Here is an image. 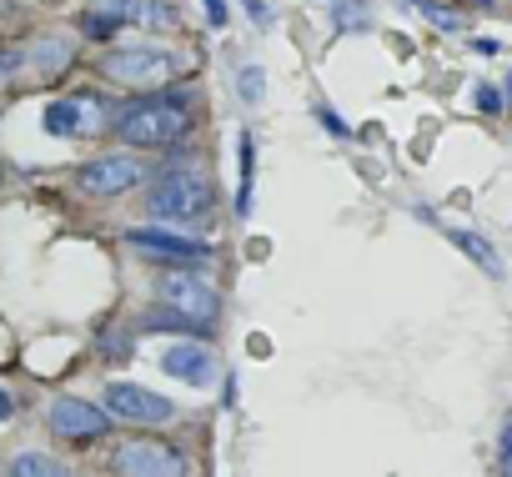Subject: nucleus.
I'll return each mask as SVG.
<instances>
[{
	"label": "nucleus",
	"mask_w": 512,
	"mask_h": 477,
	"mask_svg": "<svg viewBox=\"0 0 512 477\" xmlns=\"http://www.w3.org/2000/svg\"><path fill=\"white\" fill-rule=\"evenodd\" d=\"M131 247L141 252H156V257H176V262H191V257H206L201 242H191V236H171V231H126Z\"/></svg>",
	"instance_id": "obj_12"
},
{
	"label": "nucleus",
	"mask_w": 512,
	"mask_h": 477,
	"mask_svg": "<svg viewBox=\"0 0 512 477\" xmlns=\"http://www.w3.org/2000/svg\"><path fill=\"white\" fill-rule=\"evenodd\" d=\"M96 126H101L96 96H66V101L46 106V131L51 136H81V131H96Z\"/></svg>",
	"instance_id": "obj_9"
},
{
	"label": "nucleus",
	"mask_w": 512,
	"mask_h": 477,
	"mask_svg": "<svg viewBox=\"0 0 512 477\" xmlns=\"http://www.w3.org/2000/svg\"><path fill=\"white\" fill-rule=\"evenodd\" d=\"M86 11H96V16H106V21H136V0H91Z\"/></svg>",
	"instance_id": "obj_16"
},
{
	"label": "nucleus",
	"mask_w": 512,
	"mask_h": 477,
	"mask_svg": "<svg viewBox=\"0 0 512 477\" xmlns=\"http://www.w3.org/2000/svg\"><path fill=\"white\" fill-rule=\"evenodd\" d=\"M11 477H71V472L56 457H46V452H21L11 462Z\"/></svg>",
	"instance_id": "obj_14"
},
{
	"label": "nucleus",
	"mask_w": 512,
	"mask_h": 477,
	"mask_svg": "<svg viewBox=\"0 0 512 477\" xmlns=\"http://www.w3.org/2000/svg\"><path fill=\"white\" fill-rule=\"evenodd\" d=\"M161 302L171 312H181L186 322H201V327H211L216 322V307H221L216 287H206L196 272H166L161 277Z\"/></svg>",
	"instance_id": "obj_5"
},
{
	"label": "nucleus",
	"mask_w": 512,
	"mask_h": 477,
	"mask_svg": "<svg viewBox=\"0 0 512 477\" xmlns=\"http://www.w3.org/2000/svg\"><path fill=\"white\" fill-rule=\"evenodd\" d=\"M111 472L116 477H181L186 462L176 447H166L156 437H136V442H121L111 452Z\"/></svg>",
	"instance_id": "obj_3"
},
{
	"label": "nucleus",
	"mask_w": 512,
	"mask_h": 477,
	"mask_svg": "<svg viewBox=\"0 0 512 477\" xmlns=\"http://www.w3.org/2000/svg\"><path fill=\"white\" fill-rule=\"evenodd\" d=\"M507 101H512V76H507Z\"/></svg>",
	"instance_id": "obj_24"
},
{
	"label": "nucleus",
	"mask_w": 512,
	"mask_h": 477,
	"mask_svg": "<svg viewBox=\"0 0 512 477\" xmlns=\"http://www.w3.org/2000/svg\"><path fill=\"white\" fill-rule=\"evenodd\" d=\"M11 412H16V402H11V392H6V387H0V422H6Z\"/></svg>",
	"instance_id": "obj_23"
},
{
	"label": "nucleus",
	"mask_w": 512,
	"mask_h": 477,
	"mask_svg": "<svg viewBox=\"0 0 512 477\" xmlns=\"http://www.w3.org/2000/svg\"><path fill=\"white\" fill-rule=\"evenodd\" d=\"M141 161H131V156H101V161H91V166H81V191L86 196H126V191H136L141 186Z\"/></svg>",
	"instance_id": "obj_6"
},
{
	"label": "nucleus",
	"mask_w": 512,
	"mask_h": 477,
	"mask_svg": "<svg viewBox=\"0 0 512 477\" xmlns=\"http://www.w3.org/2000/svg\"><path fill=\"white\" fill-rule=\"evenodd\" d=\"M46 422H51V432L76 437V442H91V437L111 432L106 412H101V407H91V402H81V397H56V402H51V412H46Z\"/></svg>",
	"instance_id": "obj_7"
},
{
	"label": "nucleus",
	"mask_w": 512,
	"mask_h": 477,
	"mask_svg": "<svg viewBox=\"0 0 512 477\" xmlns=\"http://www.w3.org/2000/svg\"><path fill=\"white\" fill-rule=\"evenodd\" d=\"M106 412L111 417H126V422H166L171 417V402L136 387V382H111L106 387Z\"/></svg>",
	"instance_id": "obj_8"
},
{
	"label": "nucleus",
	"mask_w": 512,
	"mask_h": 477,
	"mask_svg": "<svg viewBox=\"0 0 512 477\" xmlns=\"http://www.w3.org/2000/svg\"><path fill=\"white\" fill-rule=\"evenodd\" d=\"M21 61L36 71V76H61L66 66H71V36H36L26 51H21Z\"/></svg>",
	"instance_id": "obj_11"
},
{
	"label": "nucleus",
	"mask_w": 512,
	"mask_h": 477,
	"mask_svg": "<svg viewBox=\"0 0 512 477\" xmlns=\"http://www.w3.org/2000/svg\"><path fill=\"white\" fill-rule=\"evenodd\" d=\"M161 367H166L176 382H191V387L211 382V372H216V362H211V352H206L201 342H176V347H166V352H161Z\"/></svg>",
	"instance_id": "obj_10"
},
{
	"label": "nucleus",
	"mask_w": 512,
	"mask_h": 477,
	"mask_svg": "<svg viewBox=\"0 0 512 477\" xmlns=\"http://www.w3.org/2000/svg\"><path fill=\"white\" fill-rule=\"evenodd\" d=\"M21 66V51H11V46H0V81H6L11 71Z\"/></svg>",
	"instance_id": "obj_20"
},
{
	"label": "nucleus",
	"mask_w": 512,
	"mask_h": 477,
	"mask_svg": "<svg viewBox=\"0 0 512 477\" xmlns=\"http://www.w3.org/2000/svg\"><path fill=\"white\" fill-rule=\"evenodd\" d=\"M206 16L221 26V21H226V0H206Z\"/></svg>",
	"instance_id": "obj_22"
},
{
	"label": "nucleus",
	"mask_w": 512,
	"mask_h": 477,
	"mask_svg": "<svg viewBox=\"0 0 512 477\" xmlns=\"http://www.w3.org/2000/svg\"><path fill=\"white\" fill-rule=\"evenodd\" d=\"M136 21L141 26H156V31H171L176 26V11L166 6V0H136Z\"/></svg>",
	"instance_id": "obj_15"
},
{
	"label": "nucleus",
	"mask_w": 512,
	"mask_h": 477,
	"mask_svg": "<svg viewBox=\"0 0 512 477\" xmlns=\"http://www.w3.org/2000/svg\"><path fill=\"white\" fill-rule=\"evenodd\" d=\"M241 6L251 11V21H256V26H272V11L262 6V0H241Z\"/></svg>",
	"instance_id": "obj_21"
},
{
	"label": "nucleus",
	"mask_w": 512,
	"mask_h": 477,
	"mask_svg": "<svg viewBox=\"0 0 512 477\" xmlns=\"http://www.w3.org/2000/svg\"><path fill=\"white\" fill-rule=\"evenodd\" d=\"M241 96H246V101H262V71H256V66L241 71Z\"/></svg>",
	"instance_id": "obj_18"
},
{
	"label": "nucleus",
	"mask_w": 512,
	"mask_h": 477,
	"mask_svg": "<svg viewBox=\"0 0 512 477\" xmlns=\"http://www.w3.org/2000/svg\"><path fill=\"white\" fill-rule=\"evenodd\" d=\"M447 236H452V242H457V247H462V252H467V257L487 272V277H502V257H497V252L482 242V236H472V231H462V226H447Z\"/></svg>",
	"instance_id": "obj_13"
},
{
	"label": "nucleus",
	"mask_w": 512,
	"mask_h": 477,
	"mask_svg": "<svg viewBox=\"0 0 512 477\" xmlns=\"http://www.w3.org/2000/svg\"><path fill=\"white\" fill-rule=\"evenodd\" d=\"M81 31H86L91 41H106V36L116 31V21H106V16H96V11H86V16H81Z\"/></svg>",
	"instance_id": "obj_17"
},
{
	"label": "nucleus",
	"mask_w": 512,
	"mask_h": 477,
	"mask_svg": "<svg viewBox=\"0 0 512 477\" xmlns=\"http://www.w3.org/2000/svg\"><path fill=\"white\" fill-rule=\"evenodd\" d=\"M477 106H482L487 116H497V111H502V96H497L492 86H477Z\"/></svg>",
	"instance_id": "obj_19"
},
{
	"label": "nucleus",
	"mask_w": 512,
	"mask_h": 477,
	"mask_svg": "<svg viewBox=\"0 0 512 477\" xmlns=\"http://www.w3.org/2000/svg\"><path fill=\"white\" fill-rule=\"evenodd\" d=\"M191 126V111H186V96H151V101H136L116 116V136L131 141V146H166V141H181Z\"/></svg>",
	"instance_id": "obj_1"
},
{
	"label": "nucleus",
	"mask_w": 512,
	"mask_h": 477,
	"mask_svg": "<svg viewBox=\"0 0 512 477\" xmlns=\"http://www.w3.org/2000/svg\"><path fill=\"white\" fill-rule=\"evenodd\" d=\"M146 206H151V216H176V221H191V216H201V211H211V186L201 181V176H166V181H156L151 191H146Z\"/></svg>",
	"instance_id": "obj_4"
},
{
	"label": "nucleus",
	"mask_w": 512,
	"mask_h": 477,
	"mask_svg": "<svg viewBox=\"0 0 512 477\" xmlns=\"http://www.w3.org/2000/svg\"><path fill=\"white\" fill-rule=\"evenodd\" d=\"M176 71H181V56L156 51V46H126V51L106 56V76L126 81V86H166V81H176Z\"/></svg>",
	"instance_id": "obj_2"
}]
</instances>
